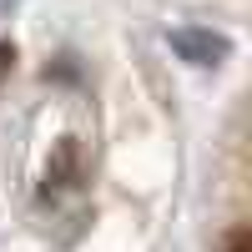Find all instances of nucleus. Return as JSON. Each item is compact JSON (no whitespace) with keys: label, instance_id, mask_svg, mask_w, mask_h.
Here are the masks:
<instances>
[{"label":"nucleus","instance_id":"obj_2","mask_svg":"<svg viewBox=\"0 0 252 252\" xmlns=\"http://www.w3.org/2000/svg\"><path fill=\"white\" fill-rule=\"evenodd\" d=\"M71 166H76V146L66 141V146H61V157H56V166L46 172V187H66V177H71Z\"/></svg>","mask_w":252,"mask_h":252},{"label":"nucleus","instance_id":"obj_3","mask_svg":"<svg viewBox=\"0 0 252 252\" xmlns=\"http://www.w3.org/2000/svg\"><path fill=\"white\" fill-rule=\"evenodd\" d=\"M227 252H252V237H247V227H237V232L227 237Z\"/></svg>","mask_w":252,"mask_h":252},{"label":"nucleus","instance_id":"obj_1","mask_svg":"<svg viewBox=\"0 0 252 252\" xmlns=\"http://www.w3.org/2000/svg\"><path fill=\"white\" fill-rule=\"evenodd\" d=\"M166 40H172V51L182 61H192V66H217V61L232 51L227 35H217V31H172Z\"/></svg>","mask_w":252,"mask_h":252}]
</instances>
